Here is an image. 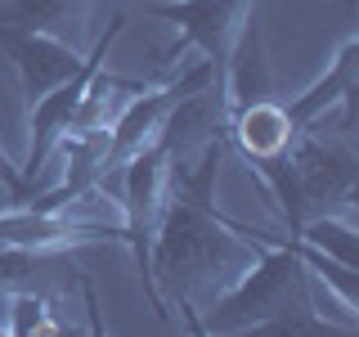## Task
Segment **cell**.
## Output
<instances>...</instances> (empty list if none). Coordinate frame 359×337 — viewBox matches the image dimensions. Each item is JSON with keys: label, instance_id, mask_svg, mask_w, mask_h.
<instances>
[{"label": "cell", "instance_id": "6da1fadb", "mask_svg": "<svg viewBox=\"0 0 359 337\" xmlns=\"http://www.w3.org/2000/svg\"><path fill=\"white\" fill-rule=\"evenodd\" d=\"M224 153H229V135H216L198 157L171 166V194H166L149 247L153 310L166 315V297H171L194 333L202 306H211L220 292L238 284L265 247L283 243L265 230L229 220L216 207V180Z\"/></svg>", "mask_w": 359, "mask_h": 337}, {"label": "cell", "instance_id": "7a4b0ae2", "mask_svg": "<svg viewBox=\"0 0 359 337\" xmlns=\"http://www.w3.org/2000/svg\"><path fill=\"white\" fill-rule=\"evenodd\" d=\"M198 333H332L310 292V275L287 239L265 247L256 265L198 315Z\"/></svg>", "mask_w": 359, "mask_h": 337}, {"label": "cell", "instance_id": "3957f363", "mask_svg": "<svg viewBox=\"0 0 359 337\" xmlns=\"http://www.w3.org/2000/svg\"><path fill=\"white\" fill-rule=\"evenodd\" d=\"M247 171L261 180L269 202H278L287 220V234L306 216H346L355 220V171L359 153L351 149L346 135H310L301 131L283 153L265 157V162H247Z\"/></svg>", "mask_w": 359, "mask_h": 337}, {"label": "cell", "instance_id": "277c9868", "mask_svg": "<svg viewBox=\"0 0 359 337\" xmlns=\"http://www.w3.org/2000/svg\"><path fill=\"white\" fill-rule=\"evenodd\" d=\"M166 194H171V149H166V135L157 131L153 144H144L130 162H121V243H130L135 270H140V284L153 297L149 288V247H153V230L157 216L166 207Z\"/></svg>", "mask_w": 359, "mask_h": 337}, {"label": "cell", "instance_id": "5b68a950", "mask_svg": "<svg viewBox=\"0 0 359 337\" xmlns=\"http://www.w3.org/2000/svg\"><path fill=\"white\" fill-rule=\"evenodd\" d=\"M252 9H256V0H153L149 18H162L180 32L171 63L184 50H202V59L216 67V77L224 86V63H229L243 27L252 22Z\"/></svg>", "mask_w": 359, "mask_h": 337}, {"label": "cell", "instance_id": "8992f818", "mask_svg": "<svg viewBox=\"0 0 359 337\" xmlns=\"http://www.w3.org/2000/svg\"><path fill=\"white\" fill-rule=\"evenodd\" d=\"M126 32V18H112L108 22V32L95 41V50L81 59V67H76L72 77H67L63 86H54L50 95L41 99V104H32L27 108V157H22V180H27L32 189L41 194V176H45V157L54 153V144L63 140V131H67V117H72V108H76V99L86 95V86H90V77L104 67V59L112 54V41Z\"/></svg>", "mask_w": 359, "mask_h": 337}, {"label": "cell", "instance_id": "52a82bcc", "mask_svg": "<svg viewBox=\"0 0 359 337\" xmlns=\"http://www.w3.org/2000/svg\"><path fill=\"white\" fill-rule=\"evenodd\" d=\"M0 50L14 63L27 108L41 104L54 86H63L86 59L76 45H67L59 37H45V32H27V27H0Z\"/></svg>", "mask_w": 359, "mask_h": 337}, {"label": "cell", "instance_id": "ba28073f", "mask_svg": "<svg viewBox=\"0 0 359 337\" xmlns=\"http://www.w3.org/2000/svg\"><path fill=\"white\" fill-rule=\"evenodd\" d=\"M355 81H359V37H346L341 45H337V54H332V63L323 67V77L319 81H310L301 95H292L283 112H287V121H292V131H310L314 121L323 117L328 108L341 104L346 108V121H351V104H355Z\"/></svg>", "mask_w": 359, "mask_h": 337}, {"label": "cell", "instance_id": "9c48e42d", "mask_svg": "<svg viewBox=\"0 0 359 337\" xmlns=\"http://www.w3.org/2000/svg\"><path fill=\"white\" fill-rule=\"evenodd\" d=\"M224 135H229V149H238L243 162H265V157L283 153L287 144L297 140V131H292L283 104L269 99V95L252 99V104H243V108H233Z\"/></svg>", "mask_w": 359, "mask_h": 337}, {"label": "cell", "instance_id": "30bf717a", "mask_svg": "<svg viewBox=\"0 0 359 337\" xmlns=\"http://www.w3.org/2000/svg\"><path fill=\"white\" fill-rule=\"evenodd\" d=\"M90 9H95V0H5L0 27L45 32V37H59L81 50L90 37Z\"/></svg>", "mask_w": 359, "mask_h": 337}, {"label": "cell", "instance_id": "8fae6325", "mask_svg": "<svg viewBox=\"0 0 359 337\" xmlns=\"http://www.w3.org/2000/svg\"><path fill=\"white\" fill-rule=\"evenodd\" d=\"M81 270L67 265L59 252H45V247H0V288L5 292H45V297H54Z\"/></svg>", "mask_w": 359, "mask_h": 337}, {"label": "cell", "instance_id": "7c38bea8", "mask_svg": "<svg viewBox=\"0 0 359 337\" xmlns=\"http://www.w3.org/2000/svg\"><path fill=\"white\" fill-rule=\"evenodd\" d=\"M287 239H301V243L319 247V252L337 256V261L355 265L359 230H355V220H346V216H332V211H323V216H306V220L297 225V234H287Z\"/></svg>", "mask_w": 359, "mask_h": 337}, {"label": "cell", "instance_id": "4fadbf2b", "mask_svg": "<svg viewBox=\"0 0 359 337\" xmlns=\"http://www.w3.org/2000/svg\"><path fill=\"white\" fill-rule=\"evenodd\" d=\"M50 310H54V297H45V292H9V337L59 333L63 324Z\"/></svg>", "mask_w": 359, "mask_h": 337}, {"label": "cell", "instance_id": "5bb4252c", "mask_svg": "<svg viewBox=\"0 0 359 337\" xmlns=\"http://www.w3.org/2000/svg\"><path fill=\"white\" fill-rule=\"evenodd\" d=\"M0 189H5V198H9V202H27L32 194H36V189L22 180V171L14 166V157H9L5 149H0Z\"/></svg>", "mask_w": 359, "mask_h": 337}, {"label": "cell", "instance_id": "9a60e30c", "mask_svg": "<svg viewBox=\"0 0 359 337\" xmlns=\"http://www.w3.org/2000/svg\"><path fill=\"white\" fill-rule=\"evenodd\" d=\"M0 333H9V292L0 288Z\"/></svg>", "mask_w": 359, "mask_h": 337}]
</instances>
